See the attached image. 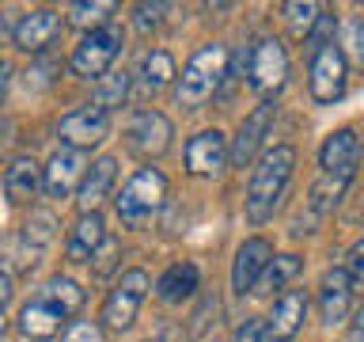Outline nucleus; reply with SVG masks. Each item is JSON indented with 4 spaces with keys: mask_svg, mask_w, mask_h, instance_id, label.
I'll use <instances>...</instances> for the list:
<instances>
[{
    "mask_svg": "<svg viewBox=\"0 0 364 342\" xmlns=\"http://www.w3.org/2000/svg\"><path fill=\"white\" fill-rule=\"evenodd\" d=\"M118 255H122V247L114 244V239H107V244L95 251V259H91V270H95V274H110L114 262H118Z\"/></svg>",
    "mask_w": 364,
    "mask_h": 342,
    "instance_id": "obj_33",
    "label": "nucleus"
},
{
    "mask_svg": "<svg viewBox=\"0 0 364 342\" xmlns=\"http://www.w3.org/2000/svg\"><path fill=\"white\" fill-rule=\"evenodd\" d=\"M346 46H349V57L364 68V16L346 23Z\"/></svg>",
    "mask_w": 364,
    "mask_h": 342,
    "instance_id": "obj_31",
    "label": "nucleus"
},
{
    "mask_svg": "<svg viewBox=\"0 0 364 342\" xmlns=\"http://www.w3.org/2000/svg\"><path fill=\"white\" fill-rule=\"evenodd\" d=\"M266 338H269V323H266V319H247V323L235 331V342H266Z\"/></svg>",
    "mask_w": 364,
    "mask_h": 342,
    "instance_id": "obj_35",
    "label": "nucleus"
},
{
    "mask_svg": "<svg viewBox=\"0 0 364 342\" xmlns=\"http://www.w3.org/2000/svg\"><path fill=\"white\" fill-rule=\"evenodd\" d=\"M171 76H175V61H171V53L167 50H152V53H144V61H141V88L144 91H164L171 84Z\"/></svg>",
    "mask_w": 364,
    "mask_h": 342,
    "instance_id": "obj_24",
    "label": "nucleus"
},
{
    "mask_svg": "<svg viewBox=\"0 0 364 342\" xmlns=\"http://www.w3.org/2000/svg\"><path fill=\"white\" fill-rule=\"evenodd\" d=\"M224 76H228V46L209 42V46H201V50L186 61V68H182V76H178L175 95H178L182 107L193 110V107H201L205 99L216 95V88H220Z\"/></svg>",
    "mask_w": 364,
    "mask_h": 342,
    "instance_id": "obj_2",
    "label": "nucleus"
},
{
    "mask_svg": "<svg viewBox=\"0 0 364 342\" xmlns=\"http://www.w3.org/2000/svg\"><path fill=\"white\" fill-rule=\"evenodd\" d=\"M125 99H129V76H125V73H110L107 80H99V88H95V107L114 110V107H122Z\"/></svg>",
    "mask_w": 364,
    "mask_h": 342,
    "instance_id": "obj_29",
    "label": "nucleus"
},
{
    "mask_svg": "<svg viewBox=\"0 0 364 342\" xmlns=\"http://www.w3.org/2000/svg\"><path fill=\"white\" fill-rule=\"evenodd\" d=\"M304 319H307V293L304 289H284L277 296V304H273V316L266 319L269 338H277V342L296 338V331L304 327Z\"/></svg>",
    "mask_w": 364,
    "mask_h": 342,
    "instance_id": "obj_21",
    "label": "nucleus"
},
{
    "mask_svg": "<svg viewBox=\"0 0 364 342\" xmlns=\"http://www.w3.org/2000/svg\"><path fill=\"white\" fill-rule=\"evenodd\" d=\"M65 312L57 308L50 296H31L27 304L19 308V319H16V327H19V335L23 338H31V342H46V338H53L57 331H61V323H65Z\"/></svg>",
    "mask_w": 364,
    "mask_h": 342,
    "instance_id": "obj_15",
    "label": "nucleus"
},
{
    "mask_svg": "<svg viewBox=\"0 0 364 342\" xmlns=\"http://www.w3.org/2000/svg\"><path fill=\"white\" fill-rule=\"evenodd\" d=\"M152 289V281H148L144 270H125L122 281L110 289V296L102 301V323H107L110 331H125L133 327L136 312H141V301L144 293Z\"/></svg>",
    "mask_w": 364,
    "mask_h": 342,
    "instance_id": "obj_5",
    "label": "nucleus"
},
{
    "mask_svg": "<svg viewBox=\"0 0 364 342\" xmlns=\"http://www.w3.org/2000/svg\"><path fill=\"white\" fill-rule=\"evenodd\" d=\"M167 198V179L159 167H141L136 175L122 187V194L114 198V205H118V217L122 224L129 228H141L148 217H152L159 205H164Z\"/></svg>",
    "mask_w": 364,
    "mask_h": 342,
    "instance_id": "obj_3",
    "label": "nucleus"
},
{
    "mask_svg": "<svg viewBox=\"0 0 364 342\" xmlns=\"http://www.w3.org/2000/svg\"><path fill=\"white\" fill-rule=\"evenodd\" d=\"M57 34H61V16H57L53 8H38V11H27V16L16 23L11 38H16V46L23 53H42Z\"/></svg>",
    "mask_w": 364,
    "mask_h": 342,
    "instance_id": "obj_17",
    "label": "nucleus"
},
{
    "mask_svg": "<svg viewBox=\"0 0 364 342\" xmlns=\"http://www.w3.org/2000/svg\"><path fill=\"white\" fill-rule=\"evenodd\" d=\"M300 270H304V259L300 255H277L269 262V270L262 274V281H258V289L255 293H273V289H284L292 278H300Z\"/></svg>",
    "mask_w": 364,
    "mask_h": 342,
    "instance_id": "obj_25",
    "label": "nucleus"
},
{
    "mask_svg": "<svg viewBox=\"0 0 364 342\" xmlns=\"http://www.w3.org/2000/svg\"><path fill=\"white\" fill-rule=\"evenodd\" d=\"M247 76H250V88L258 95H273L289 80V53H284V46L277 38H258L250 46Z\"/></svg>",
    "mask_w": 364,
    "mask_h": 342,
    "instance_id": "obj_6",
    "label": "nucleus"
},
{
    "mask_svg": "<svg viewBox=\"0 0 364 342\" xmlns=\"http://www.w3.org/2000/svg\"><path fill=\"white\" fill-rule=\"evenodd\" d=\"M273 118H277V103L273 99H262L258 107L243 118V125H239V133L232 141V164L235 167H247L250 160L258 156V148H262V141H266Z\"/></svg>",
    "mask_w": 364,
    "mask_h": 342,
    "instance_id": "obj_11",
    "label": "nucleus"
},
{
    "mask_svg": "<svg viewBox=\"0 0 364 342\" xmlns=\"http://www.w3.org/2000/svg\"><path fill=\"white\" fill-rule=\"evenodd\" d=\"M318 308H323V319L330 327L346 323V316L353 312V278L346 266L323 274V281H318Z\"/></svg>",
    "mask_w": 364,
    "mask_h": 342,
    "instance_id": "obj_18",
    "label": "nucleus"
},
{
    "mask_svg": "<svg viewBox=\"0 0 364 342\" xmlns=\"http://www.w3.org/2000/svg\"><path fill=\"white\" fill-rule=\"evenodd\" d=\"M102 244H107L102 217H99V213H80V221L73 224V232H68L65 251H68V259H73V262H91Z\"/></svg>",
    "mask_w": 364,
    "mask_h": 342,
    "instance_id": "obj_22",
    "label": "nucleus"
},
{
    "mask_svg": "<svg viewBox=\"0 0 364 342\" xmlns=\"http://www.w3.org/2000/svg\"><path fill=\"white\" fill-rule=\"evenodd\" d=\"M61 342H102V331L99 323H87V319H76L73 327L61 335Z\"/></svg>",
    "mask_w": 364,
    "mask_h": 342,
    "instance_id": "obj_32",
    "label": "nucleus"
},
{
    "mask_svg": "<svg viewBox=\"0 0 364 342\" xmlns=\"http://www.w3.org/2000/svg\"><path fill=\"white\" fill-rule=\"evenodd\" d=\"M122 46H125V34H122V27H114V23L102 31H91L73 50L68 68H73V76H80V80H102L107 68L114 65V57L122 53Z\"/></svg>",
    "mask_w": 364,
    "mask_h": 342,
    "instance_id": "obj_4",
    "label": "nucleus"
},
{
    "mask_svg": "<svg viewBox=\"0 0 364 342\" xmlns=\"http://www.w3.org/2000/svg\"><path fill=\"white\" fill-rule=\"evenodd\" d=\"M38 293H42V296H50V301L61 308L65 316H76L80 308H84V289H80L73 278H50Z\"/></svg>",
    "mask_w": 364,
    "mask_h": 342,
    "instance_id": "obj_26",
    "label": "nucleus"
},
{
    "mask_svg": "<svg viewBox=\"0 0 364 342\" xmlns=\"http://www.w3.org/2000/svg\"><path fill=\"white\" fill-rule=\"evenodd\" d=\"M277 259L273 255V247L266 244L262 236L255 239H243L235 251V262H232V289L243 296V293H255L258 289V281H262V274L269 270V262Z\"/></svg>",
    "mask_w": 364,
    "mask_h": 342,
    "instance_id": "obj_12",
    "label": "nucleus"
},
{
    "mask_svg": "<svg viewBox=\"0 0 364 342\" xmlns=\"http://www.w3.org/2000/svg\"><path fill=\"white\" fill-rule=\"evenodd\" d=\"M346 84H349V65H346V53L338 46H326L311 57V99L315 103H338L346 95Z\"/></svg>",
    "mask_w": 364,
    "mask_h": 342,
    "instance_id": "obj_10",
    "label": "nucleus"
},
{
    "mask_svg": "<svg viewBox=\"0 0 364 342\" xmlns=\"http://www.w3.org/2000/svg\"><path fill=\"white\" fill-rule=\"evenodd\" d=\"M292 167H296V148L292 145H273L269 152H262V160L255 164V171H250V187H247V217L255 224L273 217L277 202L284 198V190H289Z\"/></svg>",
    "mask_w": 364,
    "mask_h": 342,
    "instance_id": "obj_1",
    "label": "nucleus"
},
{
    "mask_svg": "<svg viewBox=\"0 0 364 342\" xmlns=\"http://www.w3.org/2000/svg\"><path fill=\"white\" fill-rule=\"evenodd\" d=\"M198 293V266L193 262H175L167 266V274L156 281V296L164 304H182Z\"/></svg>",
    "mask_w": 364,
    "mask_h": 342,
    "instance_id": "obj_23",
    "label": "nucleus"
},
{
    "mask_svg": "<svg viewBox=\"0 0 364 342\" xmlns=\"http://www.w3.org/2000/svg\"><path fill=\"white\" fill-rule=\"evenodd\" d=\"M360 160V137L353 130H334L318 148V167L330 179H353Z\"/></svg>",
    "mask_w": 364,
    "mask_h": 342,
    "instance_id": "obj_14",
    "label": "nucleus"
},
{
    "mask_svg": "<svg viewBox=\"0 0 364 342\" xmlns=\"http://www.w3.org/2000/svg\"><path fill=\"white\" fill-rule=\"evenodd\" d=\"M346 270H349L353 285H364V239H357V244L349 247V255H346Z\"/></svg>",
    "mask_w": 364,
    "mask_h": 342,
    "instance_id": "obj_34",
    "label": "nucleus"
},
{
    "mask_svg": "<svg viewBox=\"0 0 364 342\" xmlns=\"http://www.w3.org/2000/svg\"><path fill=\"white\" fill-rule=\"evenodd\" d=\"M346 187H349V179H330V175H323V179L315 182V190H311V205H315L318 213H326L330 205L341 198V190H346Z\"/></svg>",
    "mask_w": 364,
    "mask_h": 342,
    "instance_id": "obj_30",
    "label": "nucleus"
},
{
    "mask_svg": "<svg viewBox=\"0 0 364 342\" xmlns=\"http://www.w3.org/2000/svg\"><path fill=\"white\" fill-rule=\"evenodd\" d=\"M281 11H284V19H289L292 38H311L315 23L323 19V8L318 4H284Z\"/></svg>",
    "mask_w": 364,
    "mask_h": 342,
    "instance_id": "obj_28",
    "label": "nucleus"
},
{
    "mask_svg": "<svg viewBox=\"0 0 364 342\" xmlns=\"http://www.w3.org/2000/svg\"><path fill=\"white\" fill-rule=\"evenodd\" d=\"M167 338H171V331H159V335H156V338H148V342H167Z\"/></svg>",
    "mask_w": 364,
    "mask_h": 342,
    "instance_id": "obj_38",
    "label": "nucleus"
},
{
    "mask_svg": "<svg viewBox=\"0 0 364 342\" xmlns=\"http://www.w3.org/2000/svg\"><path fill=\"white\" fill-rule=\"evenodd\" d=\"M53 236H57L53 213H31V221L23 224V232L8 244V262H4V266H8L11 274L34 266V262L42 259V251L53 244Z\"/></svg>",
    "mask_w": 364,
    "mask_h": 342,
    "instance_id": "obj_8",
    "label": "nucleus"
},
{
    "mask_svg": "<svg viewBox=\"0 0 364 342\" xmlns=\"http://www.w3.org/2000/svg\"><path fill=\"white\" fill-rule=\"evenodd\" d=\"M46 190V167H38L31 156H16L4 171V194L11 205H27Z\"/></svg>",
    "mask_w": 364,
    "mask_h": 342,
    "instance_id": "obj_20",
    "label": "nucleus"
},
{
    "mask_svg": "<svg viewBox=\"0 0 364 342\" xmlns=\"http://www.w3.org/2000/svg\"><path fill=\"white\" fill-rule=\"evenodd\" d=\"M110 133V110L95 107V103H87V107H76L68 110L61 125H57V137H61L65 148H91V145H102Z\"/></svg>",
    "mask_w": 364,
    "mask_h": 342,
    "instance_id": "obj_9",
    "label": "nucleus"
},
{
    "mask_svg": "<svg viewBox=\"0 0 364 342\" xmlns=\"http://www.w3.org/2000/svg\"><path fill=\"white\" fill-rule=\"evenodd\" d=\"M353 338H357V342H364V308L357 312V319H353Z\"/></svg>",
    "mask_w": 364,
    "mask_h": 342,
    "instance_id": "obj_37",
    "label": "nucleus"
},
{
    "mask_svg": "<svg viewBox=\"0 0 364 342\" xmlns=\"http://www.w3.org/2000/svg\"><path fill=\"white\" fill-rule=\"evenodd\" d=\"M114 179H118V160L99 156L95 164L87 167V175H84V182H80V190H76L80 213H99V205L107 202L110 190H114Z\"/></svg>",
    "mask_w": 364,
    "mask_h": 342,
    "instance_id": "obj_19",
    "label": "nucleus"
},
{
    "mask_svg": "<svg viewBox=\"0 0 364 342\" xmlns=\"http://www.w3.org/2000/svg\"><path fill=\"white\" fill-rule=\"evenodd\" d=\"M110 16H114V4H107V0H95V4H73V8H68V23L84 27L87 34L110 27Z\"/></svg>",
    "mask_w": 364,
    "mask_h": 342,
    "instance_id": "obj_27",
    "label": "nucleus"
},
{
    "mask_svg": "<svg viewBox=\"0 0 364 342\" xmlns=\"http://www.w3.org/2000/svg\"><path fill=\"white\" fill-rule=\"evenodd\" d=\"M171 137H175V130H171L167 114H159V110H136L129 118V125H125V145L141 160L164 156L171 148Z\"/></svg>",
    "mask_w": 364,
    "mask_h": 342,
    "instance_id": "obj_7",
    "label": "nucleus"
},
{
    "mask_svg": "<svg viewBox=\"0 0 364 342\" xmlns=\"http://www.w3.org/2000/svg\"><path fill=\"white\" fill-rule=\"evenodd\" d=\"M159 16H164V4H136V27H159Z\"/></svg>",
    "mask_w": 364,
    "mask_h": 342,
    "instance_id": "obj_36",
    "label": "nucleus"
},
{
    "mask_svg": "<svg viewBox=\"0 0 364 342\" xmlns=\"http://www.w3.org/2000/svg\"><path fill=\"white\" fill-rule=\"evenodd\" d=\"M87 175V156L80 148H57L46 164V194L50 198H68L73 190H80V182Z\"/></svg>",
    "mask_w": 364,
    "mask_h": 342,
    "instance_id": "obj_13",
    "label": "nucleus"
},
{
    "mask_svg": "<svg viewBox=\"0 0 364 342\" xmlns=\"http://www.w3.org/2000/svg\"><path fill=\"white\" fill-rule=\"evenodd\" d=\"M228 160H232V148H228V137L220 130H201L198 137H190V145H186L190 175H216Z\"/></svg>",
    "mask_w": 364,
    "mask_h": 342,
    "instance_id": "obj_16",
    "label": "nucleus"
}]
</instances>
